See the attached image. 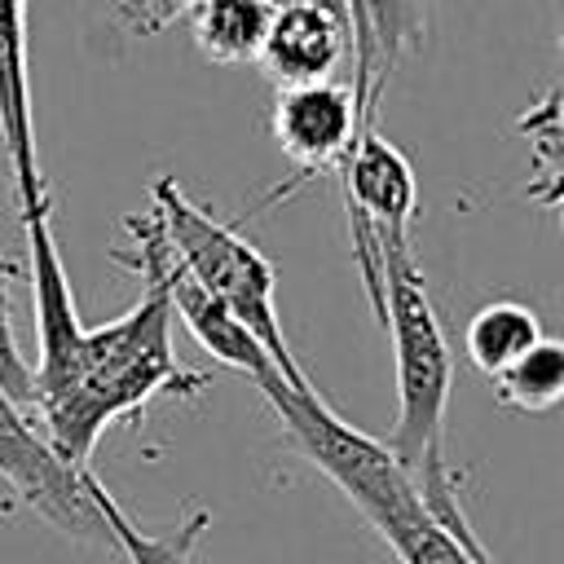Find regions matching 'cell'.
Returning a JSON list of instances; mask_svg holds the SVG:
<instances>
[{
  "label": "cell",
  "instance_id": "obj_1",
  "mask_svg": "<svg viewBox=\"0 0 564 564\" xmlns=\"http://www.w3.org/2000/svg\"><path fill=\"white\" fill-rule=\"evenodd\" d=\"M203 383L207 379L189 375L172 352L167 295L159 286H145L141 300L123 317H115L106 326H84L75 388L62 401L40 410L44 436L66 463L88 467L97 436L115 419L145 410L163 392L194 397Z\"/></svg>",
  "mask_w": 564,
  "mask_h": 564
},
{
  "label": "cell",
  "instance_id": "obj_2",
  "mask_svg": "<svg viewBox=\"0 0 564 564\" xmlns=\"http://www.w3.org/2000/svg\"><path fill=\"white\" fill-rule=\"evenodd\" d=\"M379 322L392 339L397 366V423L383 441L410 480L449 471L445 463V405L454 388V352L432 308L423 269L414 264L410 234H379Z\"/></svg>",
  "mask_w": 564,
  "mask_h": 564
},
{
  "label": "cell",
  "instance_id": "obj_3",
  "mask_svg": "<svg viewBox=\"0 0 564 564\" xmlns=\"http://www.w3.org/2000/svg\"><path fill=\"white\" fill-rule=\"evenodd\" d=\"M150 207L163 220V234L176 251V260L251 330V339L269 352L278 375L291 388H313L308 375L300 370L282 317H278V273L264 260V251L238 234V225L216 220L207 207H198L176 176H159L150 189Z\"/></svg>",
  "mask_w": 564,
  "mask_h": 564
},
{
  "label": "cell",
  "instance_id": "obj_4",
  "mask_svg": "<svg viewBox=\"0 0 564 564\" xmlns=\"http://www.w3.org/2000/svg\"><path fill=\"white\" fill-rule=\"evenodd\" d=\"M256 388L264 392V401L273 405L278 423L286 427L291 445L317 467L326 471V480L370 520H388L397 511H405L410 502H419V485L410 480V471L392 458V449L366 432H357L352 423H344L322 397L317 388H291L282 375H264L256 379Z\"/></svg>",
  "mask_w": 564,
  "mask_h": 564
},
{
  "label": "cell",
  "instance_id": "obj_5",
  "mask_svg": "<svg viewBox=\"0 0 564 564\" xmlns=\"http://www.w3.org/2000/svg\"><path fill=\"white\" fill-rule=\"evenodd\" d=\"M123 229H128L132 242L119 247L115 260H119L123 269H132L145 286H159V291L167 295L172 317L185 322V330L198 339L203 352H212V357H216L220 366H229V370H242L251 383L264 379V375H278V366H273L269 352L251 339V330L176 260V251H172V242H167L163 220H159L154 207H150V212H132V216L123 220Z\"/></svg>",
  "mask_w": 564,
  "mask_h": 564
},
{
  "label": "cell",
  "instance_id": "obj_6",
  "mask_svg": "<svg viewBox=\"0 0 564 564\" xmlns=\"http://www.w3.org/2000/svg\"><path fill=\"white\" fill-rule=\"evenodd\" d=\"M0 480L53 529L79 542H110L88 494V467L66 463L44 432H35L31 410L0 392Z\"/></svg>",
  "mask_w": 564,
  "mask_h": 564
},
{
  "label": "cell",
  "instance_id": "obj_7",
  "mask_svg": "<svg viewBox=\"0 0 564 564\" xmlns=\"http://www.w3.org/2000/svg\"><path fill=\"white\" fill-rule=\"evenodd\" d=\"M22 229H26V256H31L35 330H40V357L31 366V383H35V405L31 410H44V405L62 401L75 388L84 322H79V308H75V295H70L66 264L57 256V238H53V225H48V203L26 207Z\"/></svg>",
  "mask_w": 564,
  "mask_h": 564
},
{
  "label": "cell",
  "instance_id": "obj_8",
  "mask_svg": "<svg viewBox=\"0 0 564 564\" xmlns=\"http://www.w3.org/2000/svg\"><path fill=\"white\" fill-rule=\"evenodd\" d=\"M348 53H352V101L361 128H375L379 97L392 75L427 44V0H344Z\"/></svg>",
  "mask_w": 564,
  "mask_h": 564
},
{
  "label": "cell",
  "instance_id": "obj_9",
  "mask_svg": "<svg viewBox=\"0 0 564 564\" xmlns=\"http://www.w3.org/2000/svg\"><path fill=\"white\" fill-rule=\"evenodd\" d=\"M269 123H273V141L282 145V154L295 163V181L339 167L348 145L361 132L352 88H344L335 79L278 88Z\"/></svg>",
  "mask_w": 564,
  "mask_h": 564
},
{
  "label": "cell",
  "instance_id": "obj_10",
  "mask_svg": "<svg viewBox=\"0 0 564 564\" xmlns=\"http://www.w3.org/2000/svg\"><path fill=\"white\" fill-rule=\"evenodd\" d=\"M339 176H344L348 229H370L375 238L410 234V220L419 212V181L410 159L388 137L361 128L339 163Z\"/></svg>",
  "mask_w": 564,
  "mask_h": 564
},
{
  "label": "cell",
  "instance_id": "obj_11",
  "mask_svg": "<svg viewBox=\"0 0 564 564\" xmlns=\"http://www.w3.org/2000/svg\"><path fill=\"white\" fill-rule=\"evenodd\" d=\"M344 57H348V18L326 4L291 0V4H273L256 66L269 75L273 88H295V84L330 79Z\"/></svg>",
  "mask_w": 564,
  "mask_h": 564
},
{
  "label": "cell",
  "instance_id": "obj_12",
  "mask_svg": "<svg viewBox=\"0 0 564 564\" xmlns=\"http://www.w3.org/2000/svg\"><path fill=\"white\" fill-rule=\"evenodd\" d=\"M0 150L13 167L18 212L48 203V185L35 159L31 123V70H26V0H0Z\"/></svg>",
  "mask_w": 564,
  "mask_h": 564
},
{
  "label": "cell",
  "instance_id": "obj_13",
  "mask_svg": "<svg viewBox=\"0 0 564 564\" xmlns=\"http://www.w3.org/2000/svg\"><path fill=\"white\" fill-rule=\"evenodd\" d=\"M375 533L392 546V555H397L401 564H498V560L485 551V542L476 538V529L449 533V529L423 507V498L410 502L405 511L379 520Z\"/></svg>",
  "mask_w": 564,
  "mask_h": 564
},
{
  "label": "cell",
  "instance_id": "obj_14",
  "mask_svg": "<svg viewBox=\"0 0 564 564\" xmlns=\"http://www.w3.org/2000/svg\"><path fill=\"white\" fill-rule=\"evenodd\" d=\"M185 18L207 62L238 66V62H256L260 40L273 18V0H198Z\"/></svg>",
  "mask_w": 564,
  "mask_h": 564
},
{
  "label": "cell",
  "instance_id": "obj_15",
  "mask_svg": "<svg viewBox=\"0 0 564 564\" xmlns=\"http://www.w3.org/2000/svg\"><path fill=\"white\" fill-rule=\"evenodd\" d=\"M88 494H93V507L106 524V538L110 546H119L128 555V564H194V542L203 538V529L212 524V511H189L176 529L167 533H141L128 511L110 498V489L88 471Z\"/></svg>",
  "mask_w": 564,
  "mask_h": 564
},
{
  "label": "cell",
  "instance_id": "obj_16",
  "mask_svg": "<svg viewBox=\"0 0 564 564\" xmlns=\"http://www.w3.org/2000/svg\"><path fill=\"white\" fill-rule=\"evenodd\" d=\"M542 339V322L529 304H516V300H489L480 304L471 317H467V330H463V352L467 361L494 379L498 370H507L520 352H529L533 344Z\"/></svg>",
  "mask_w": 564,
  "mask_h": 564
},
{
  "label": "cell",
  "instance_id": "obj_17",
  "mask_svg": "<svg viewBox=\"0 0 564 564\" xmlns=\"http://www.w3.org/2000/svg\"><path fill=\"white\" fill-rule=\"evenodd\" d=\"M494 397L520 414H542L555 410L564 397V344L555 339H538L529 352H520L507 370H498L494 379Z\"/></svg>",
  "mask_w": 564,
  "mask_h": 564
},
{
  "label": "cell",
  "instance_id": "obj_18",
  "mask_svg": "<svg viewBox=\"0 0 564 564\" xmlns=\"http://www.w3.org/2000/svg\"><path fill=\"white\" fill-rule=\"evenodd\" d=\"M18 278V260H0V392L13 397L22 410L35 405V383H31V361L18 348L13 335V308H9V282Z\"/></svg>",
  "mask_w": 564,
  "mask_h": 564
},
{
  "label": "cell",
  "instance_id": "obj_19",
  "mask_svg": "<svg viewBox=\"0 0 564 564\" xmlns=\"http://www.w3.org/2000/svg\"><path fill=\"white\" fill-rule=\"evenodd\" d=\"M198 0H123L115 9V22L128 31V35H159L167 31L176 18H185Z\"/></svg>",
  "mask_w": 564,
  "mask_h": 564
},
{
  "label": "cell",
  "instance_id": "obj_20",
  "mask_svg": "<svg viewBox=\"0 0 564 564\" xmlns=\"http://www.w3.org/2000/svg\"><path fill=\"white\" fill-rule=\"evenodd\" d=\"M273 4H291V0H273ZM304 4H326V9L344 13V0H304ZM344 18H348V13H344Z\"/></svg>",
  "mask_w": 564,
  "mask_h": 564
}]
</instances>
